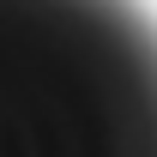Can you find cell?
<instances>
[{"label": "cell", "instance_id": "1", "mask_svg": "<svg viewBox=\"0 0 157 157\" xmlns=\"http://www.w3.org/2000/svg\"><path fill=\"white\" fill-rule=\"evenodd\" d=\"M0 157H157L145 0H0Z\"/></svg>", "mask_w": 157, "mask_h": 157}]
</instances>
